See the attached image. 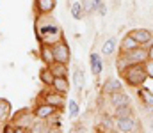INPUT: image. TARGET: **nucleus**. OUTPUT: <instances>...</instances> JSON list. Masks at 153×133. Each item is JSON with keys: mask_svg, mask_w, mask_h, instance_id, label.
<instances>
[{"mask_svg": "<svg viewBox=\"0 0 153 133\" xmlns=\"http://www.w3.org/2000/svg\"><path fill=\"white\" fill-rule=\"evenodd\" d=\"M34 119H36L34 112L23 108V110H20V112L14 114V117H13V124H14V126H23V128H30V124L34 123Z\"/></svg>", "mask_w": 153, "mask_h": 133, "instance_id": "obj_4", "label": "nucleus"}, {"mask_svg": "<svg viewBox=\"0 0 153 133\" xmlns=\"http://www.w3.org/2000/svg\"><path fill=\"white\" fill-rule=\"evenodd\" d=\"M68 107H70V117H71V119L78 117V103H76L75 99H71Z\"/></svg>", "mask_w": 153, "mask_h": 133, "instance_id": "obj_25", "label": "nucleus"}, {"mask_svg": "<svg viewBox=\"0 0 153 133\" xmlns=\"http://www.w3.org/2000/svg\"><path fill=\"white\" fill-rule=\"evenodd\" d=\"M123 59H125L126 66H130V64H139V62H144V60L148 59V51H146V50H141V48L137 46V48L126 51V57H123Z\"/></svg>", "mask_w": 153, "mask_h": 133, "instance_id": "obj_5", "label": "nucleus"}, {"mask_svg": "<svg viewBox=\"0 0 153 133\" xmlns=\"http://www.w3.org/2000/svg\"><path fill=\"white\" fill-rule=\"evenodd\" d=\"M34 7H36V11H38L39 14L46 16V14H50L55 9V0H36Z\"/></svg>", "mask_w": 153, "mask_h": 133, "instance_id": "obj_8", "label": "nucleus"}, {"mask_svg": "<svg viewBox=\"0 0 153 133\" xmlns=\"http://www.w3.org/2000/svg\"><path fill=\"white\" fill-rule=\"evenodd\" d=\"M130 36H132V37H134L139 44L148 43V41L152 39V32H150V30H146V29H135V30H132V32H130Z\"/></svg>", "mask_w": 153, "mask_h": 133, "instance_id": "obj_13", "label": "nucleus"}, {"mask_svg": "<svg viewBox=\"0 0 153 133\" xmlns=\"http://www.w3.org/2000/svg\"><path fill=\"white\" fill-rule=\"evenodd\" d=\"M39 53H41V60L45 62V66H50V64L55 60V59H53V51H52V44L50 43H41Z\"/></svg>", "mask_w": 153, "mask_h": 133, "instance_id": "obj_10", "label": "nucleus"}, {"mask_svg": "<svg viewBox=\"0 0 153 133\" xmlns=\"http://www.w3.org/2000/svg\"><path fill=\"white\" fill-rule=\"evenodd\" d=\"M71 14H73L75 20H82V16H84V7H82V4H73V5H71Z\"/></svg>", "mask_w": 153, "mask_h": 133, "instance_id": "obj_24", "label": "nucleus"}, {"mask_svg": "<svg viewBox=\"0 0 153 133\" xmlns=\"http://www.w3.org/2000/svg\"><path fill=\"white\" fill-rule=\"evenodd\" d=\"M2 132L4 133H16V130H14V124L11 123V124H5V126L2 128Z\"/></svg>", "mask_w": 153, "mask_h": 133, "instance_id": "obj_28", "label": "nucleus"}, {"mask_svg": "<svg viewBox=\"0 0 153 133\" xmlns=\"http://www.w3.org/2000/svg\"><path fill=\"white\" fill-rule=\"evenodd\" d=\"M96 11H98V14H102V16H105V12H107V7H105L103 4H100V5L96 7Z\"/></svg>", "mask_w": 153, "mask_h": 133, "instance_id": "obj_31", "label": "nucleus"}, {"mask_svg": "<svg viewBox=\"0 0 153 133\" xmlns=\"http://www.w3.org/2000/svg\"><path fill=\"white\" fill-rule=\"evenodd\" d=\"M82 7H84V11H87V12H91V11H94V9H96L93 0H84V2H82Z\"/></svg>", "mask_w": 153, "mask_h": 133, "instance_id": "obj_26", "label": "nucleus"}, {"mask_svg": "<svg viewBox=\"0 0 153 133\" xmlns=\"http://www.w3.org/2000/svg\"><path fill=\"white\" fill-rule=\"evenodd\" d=\"M53 78H55V76H53V73H52V69H50L48 66H45V68L39 71V80H41L45 85H50V87H52Z\"/></svg>", "mask_w": 153, "mask_h": 133, "instance_id": "obj_18", "label": "nucleus"}, {"mask_svg": "<svg viewBox=\"0 0 153 133\" xmlns=\"http://www.w3.org/2000/svg\"><path fill=\"white\" fill-rule=\"evenodd\" d=\"M141 96H143V98H146V103H150V105H153V96H152V92H150L148 89L141 90Z\"/></svg>", "mask_w": 153, "mask_h": 133, "instance_id": "obj_27", "label": "nucleus"}, {"mask_svg": "<svg viewBox=\"0 0 153 133\" xmlns=\"http://www.w3.org/2000/svg\"><path fill=\"white\" fill-rule=\"evenodd\" d=\"M91 69H93V75H100L102 69H103V64H102L98 53H93L91 55Z\"/></svg>", "mask_w": 153, "mask_h": 133, "instance_id": "obj_19", "label": "nucleus"}, {"mask_svg": "<svg viewBox=\"0 0 153 133\" xmlns=\"http://www.w3.org/2000/svg\"><path fill=\"white\" fill-rule=\"evenodd\" d=\"M121 87H123V85H121V82H119V80H116V78H109V80L105 82V85H103V92L112 96L114 92H119Z\"/></svg>", "mask_w": 153, "mask_h": 133, "instance_id": "obj_16", "label": "nucleus"}, {"mask_svg": "<svg viewBox=\"0 0 153 133\" xmlns=\"http://www.w3.org/2000/svg\"><path fill=\"white\" fill-rule=\"evenodd\" d=\"M152 130H153V123H152Z\"/></svg>", "mask_w": 153, "mask_h": 133, "instance_id": "obj_34", "label": "nucleus"}, {"mask_svg": "<svg viewBox=\"0 0 153 133\" xmlns=\"http://www.w3.org/2000/svg\"><path fill=\"white\" fill-rule=\"evenodd\" d=\"M137 46H139V43H137L130 34H128V36L123 39V43H121V50L126 53V51H130V50H134V48H137Z\"/></svg>", "mask_w": 153, "mask_h": 133, "instance_id": "obj_20", "label": "nucleus"}, {"mask_svg": "<svg viewBox=\"0 0 153 133\" xmlns=\"http://www.w3.org/2000/svg\"><path fill=\"white\" fill-rule=\"evenodd\" d=\"M148 59L153 60V44H152V48H150V51H148Z\"/></svg>", "mask_w": 153, "mask_h": 133, "instance_id": "obj_32", "label": "nucleus"}, {"mask_svg": "<svg viewBox=\"0 0 153 133\" xmlns=\"http://www.w3.org/2000/svg\"><path fill=\"white\" fill-rule=\"evenodd\" d=\"M111 103L114 105V107H123V105H130V98L123 92V90H119V92H114L112 94V99H111Z\"/></svg>", "mask_w": 153, "mask_h": 133, "instance_id": "obj_17", "label": "nucleus"}, {"mask_svg": "<svg viewBox=\"0 0 153 133\" xmlns=\"http://www.w3.org/2000/svg\"><path fill=\"white\" fill-rule=\"evenodd\" d=\"M29 132L30 133H46L50 132V124L46 123V119H34V123L30 124V128H29Z\"/></svg>", "mask_w": 153, "mask_h": 133, "instance_id": "obj_14", "label": "nucleus"}, {"mask_svg": "<svg viewBox=\"0 0 153 133\" xmlns=\"http://www.w3.org/2000/svg\"><path fill=\"white\" fill-rule=\"evenodd\" d=\"M57 107H53V105H48V103H41L38 105L32 112H34V115L38 117V119H50V117H53L55 114H57Z\"/></svg>", "mask_w": 153, "mask_h": 133, "instance_id": "obj_6", "label": "nucleus"}, {"mask_svg": "<svg viewBox=\"0 0 153 133\" xmlns=\"http://www.w3.org/2000/svg\"><path fill=\"white\" fill-rule=\"evenodd\" d=\"M146 71H148V76H152L153 78V60L150 59L148 60V64H146Z\"/></svg>", "mask_w": 153, "mask_h": 133, "instance_id": "obj_29", "label": "nucleus"}, {"mask_svg": "<svg viewBox=\"0 0 153 133\" xmlns=\"http://www.w3.org/2000/svg\"><path fill=\"white\" fill-rule=\"evenodd\" d=\"M45 103L53 105V107H57V108L61 110L62 105H64V94H61V92H57V90L53 89L52 92H46V94H45Z\"/></svg>", "mask_w": 153, "mask_h": 133, "instance_id": "obj_7", "label": "nucleus"}, {"mask_svg": "<svg viewBox=\"0 0 153 133\" xmlns=\"http://www.w3.org/2000/svg\"><path fill=\"white\" fill-rule=\"evenodd\" d=\"M52 51H53V59L57 62L68 64L70 59H71V50H70V46L64 39H59V41H55L52 44Z\"/></svg>", "mask_w": 153, "mask_h": 133, "instance_id": "obj_2", "label": "nucleus"}, {"mask_svg": "<svg viewBox=\"0 0 153 133\" xmlns=\"http://www.w3.org/2000/svg\"><path fill=\"white\" fill-rule=\"evenodd\" d=\"M48 68L52 69L53 76H68V73H70V69H68V64H62V62H57V60H53V62H52Z\"/></svg>", "mask_w": 153, "mask_h": 133, "instance_id": "obj_15", "label": "nucleus"}, {"mask_svg": "<svg viewBox=\"0 0 153 133\" xmlns=\"http://www.w3.org/2000/svg\"><path fill=\"white\" fill-rule=\"evenodd\" d=\"M114 50H116V37H109V39L103 43V46H102V53H103V55H111Z\"/></svg>", "mask_w": 153, "mask_h": 133, "instance_id": "obj_23", "label": "nucleus"}, {"mask_svg": "<svg viewBox=\"0 0 153 133\" xmlns=\"http://www.w3.org/2000/svg\"><path fill=\"white\" fill-rule=\"evenodd\" d=\"M132 114H134V110H132V107L130 105H123V107H116V114L114 117H132Z\"/></svg>", "mask_w": 153, "mask_h": 133, "instance_id": "obj_21", "label": "nucleus"}, {"mask_svg": "<svg viewBox=\"0 0 153 133\" xmlns=\"http://www.w3.org/2000/svg\"><path fill=\"white\" fill-rule=\"evenodd\" d=\"M38 34L43 36V43L53 44L55 41H59V37H61V29L57 25H45V27L38 29Z\"/></svg>", "mask_w": 153, "mask_h": 133, "instance_id": "obj_3", "label": "nucleus"}, {"mask_svg": "<svg viewBox=\"0 0 153 133\" xmlns=\"http://www.w3.org/2000/svg\"><path fill=\"white\" fill-rule=\"evenodd\" d=\"M121 73H123L125 82H126L128 85H132V87L143 85L144 80L148 78V71H146V66H144L143 62H139V64H130V66H126Z\"/></svg>", "mask_w": 153, "mask_h": 133, "instance_id": "obj_1", "label": "nucleus"}, {"mask_svg": "<svg viewBox=\"0 0 153 133\" xmlns=\"http://www.w3.org/2000/svg\"><path fill=\"white\" fill-rule=\"evenodd\" d=\"M93 2H94V7H98V5L102 4V0H93Z\"/></svg>", "mask_w": 153, "mask_h": 133, "instance_id": "obj_33", "label": "nucleus"}, {"mask_svg": "<svg viewBox=\"0 0 153 133\" xmlns=\"http://www.w3.org/2000/svg\"><path fill=\"white\" fill-rule=\"evenodd\" d=\"M102 124H103L105 128H112V121H111L107 115H103V119H102Z\"/></svg>", "mask_w": 153, "mask_h": 133, "instance_id": "obj_30", "label": "nucleus"}, {"mask_svg": "<svg viewBox=\"0 0 153 133\" xmlns=\"http://www.w3.org/2000/svg\"><path fill=\"white\" fill-rule=\"evenodd\" d=\"M73 85L76 87V90H82L84 85H85V78H84V73L80 69H76L73 73Z\"/></svg>", "mask_w": 153, "mask_h": 133, "instance_id": "obj_22", "label": "nucleus"}, {"mask_svg": "<svg viewBox=\"0 0 153 133\" xmlns=\"http://www.w3.org/2000/svg\"><path fill=\"white\" fill-rule=\"evenodd\" d=\"M11 110H13V107H11L9 99L0 98V124L7 123V119L11 117Z\"/></svg>", "mask_w": 153, "mask_h": 133, "instance_id": "obj_12", "label": "nucleus"}, {"mask_svg": "<svg viewBox=\"0 0 153 133\" xmlns=\"http://www.w3.org/2000/svg\"><path fill=\"white\" fill-rule=\"evenodd\" d=\"M52 89H55L61 94H66L70 90V80H68V76H55L53 84H52Z\"/></svg>", "mask_w": 153, "mask_h": 133, "instance_id": "obj_11", "label": "nucleus"}, {"mask_svg": "<svg viewBox=\"0 0 153 133\" xmlns=\"http://www.w3.org/2000/svg\"><path fill=\"white\" fill-rule=\"evenodd\" d=\"M116 130L117 132H134L135 130V123L130 119V117H117V121H116Z\"/></svg>", "mask_w": 153, "mask_h": 133, "instance_id": "obj_9", "label": "nucleus"}]
</instances>
